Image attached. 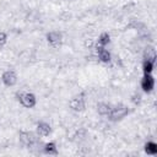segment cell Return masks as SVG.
I'll return each mask as SVG.
<instances>
[{
    "label": "cell",
    "mask_w": 157,
    "mask_h": 157,
    "mask_svg": "<svg viewBox=\"0 0 157 157\" xmlns=\"http://www.w3.org/2000/svg\"><path fill=\"white\" fill-rule=\"evenodd\" d=\"M18 101L26 108H32L36 105V97L33 93H29V92H21Z\"/></svg>",
    "instance_id": "cell-1"
},
{
    "label": "cell",
    "mask_w": 157,
    "mask_h": 157,
    "mask_svg": "<svg viewBox=\"0 0 157 157\" xmlns=\"http://www.w3.org/2000/svg\"><path fill=\"white\" fill-rule=\"evenodd\" d=\"M141 87L144 90V92L150 93L153 91L155 88V78L152 76V74H144V77L141 80Z\"/></svg>",
    "instance_id": "cell-2"
},
{
    "label": "cell",
    "mask_w": 157,
    "mask_h": 157,
    "mask_svg": "<svg viewBox=\"0 0 157 157\" xmlns=\"http://www.w3.org/2000/svg\"><path fill=\"white\" fill-rule=\"evenodd\" d=\"M126 113H128V109L125 107H114L110 109L108 115L110 117L112 120H118V119L124 118L126 115Z\"/></svg>",
    "instance_id": "cell-3"
},
{
    "label": "cell",
    "mask_w": 157,
    "mask_h": 157,
    "mask_svg": "<svg viewBox=\"0 0 157 157\" xmlns=\"http://www.w3.org/2000/svg\"><path fill=\"white\" fill-rule=\"evenodd\" d=\"M17 81V76L12 70H7L2 74V82L6 86H13Z\"/></svg>",
    "instance_id": "cell-4"
},
{
    "label": "cell",
    "mask_w": 157,
    "mask_h": 157,
    "mask_svg": "<svg viewBox=\"0 0 157 157\" xmlns=\"http://www.w3.org/2000/svg\"><path fill=\"white\" fill-rule=\"evenodd\" d=\"M20 139H21V141H22L25 145H27V146H32V145L36 142V140H37L36 135H34L33 132H28V131H22V132L20 134Z\"/></svg>",
    "instance_id": "cell-5"
},
{
    "label": "cell",
    "mask_w": 157,
    "mask_h": 157,
    "mask_svg": "<svg viewBox=\"0 0 157 157\" xmlns=\"http://www.w3.org/2000/svg\"><path fill=\"white\" fill-rule=\"evenodd\" d=\"M50 125L48 123H44V121H40L37 124V132L39 136H48L50 134Z\"/></svg>",
    "instance_id": "cell-6"
},
{
    "label": "cell",
    "mask_w": 157,
    "mask_h": 157,
    "mask_svg": "<svg viewBox=\"0 0 157 157\" xmlns=\"http://www.w3.org/2000/svg\"><path fill=\"white\" fill-rule=\"evenodd\" d=\"M70 105L74 110H83L85 108V102L82 98H74L71 102H70Z\"/></svg>",
    "instance_id": "cell-7"
},
{
    "label": "cell",
    "mask_w": 157,
    "mask_h": 157,
    "mask_svg": "<svg viewBox=\"0 0 157 157\" xmlns=\"http://www.w3.org/2000/svg\"><path fill=\"white\" fill-rule=\"evenodd\" d=\"M145 152L147 155H151V156L157 155V144L155 141H148L145 145Z\"/></svg>",
    "instance_id": "cell-8"
},
{
    "label": "cell",
    "mask_w": 157,
    "mask_h": 157,
    "mask_svg": "<svg viewBox=\"0 0 157 157\" xmlns=\"http://www.w3.org/2000/svg\"><path fill=\"white\" fill-rule=\"evenodd\" d=\"M43 150H44V152L47 153V155H56L58 153V150H56V145H55V142H47L45 145H44V147H43Z\"/></svg>",
    "instance_id": "cell-9"
},
{
    "label": "cell",
    "mask_w": 157,
    "mask_h": 157,
    "mask_svg": "<svg viewBox=\"0 0 157 157\" xmlns=\"http://www.w3.org/2000/svg\"><path fill=\"white\" fill-rule=\"evenodd\" d=\"M61 40V34L59 32H50L48 34V42L50 44H59Z\"/></svg>",
    "instance_id": "cell-10"
},
{
    "label": "cell",
    "mask_w": 157,
    "mask_h": 157,
    "mask_svg": "<svg viewBox=\"0 0 157 157\" xmlns=\"http://www.w3.org/2000/svg\"><path fill=\"white\" fill-rule=\"evenodd\" d=\"M153 67H155V61H152V60H144V64H142L144 74H152Z\"/></svg>",
    "instance_id": "cell-11"
},
{
    "label": "cell",
    "mask_w": 157,
    "mask_h": 157,
    "mask_svg": "<svg viewBox=\"0 0 157 157\" xmlns=\"http://www.w3.org/2000/svg\"><path fill=\"white\" fill-rule=\"evenodd\" d=\"M109 40H110V36L108 33H102L99 36V38H98L97 44L98 45H102V47H107V44L109 43Z\"/></svg>",
    "instance_id": "cell-12"
},
{
    "label": "cell",
    "mask_w": 157,
    "mask_h": 157,
    "mask_svg": "<svg viewBox=\"0 0 157 157\" xmlns=\"http://www.w3.org/2000/svg\"><path fill=\"white\" fill-rule=\"evenodd\" d=\"M110 109H112L110 104H107V103H99L98 104V112L101 114H109Z\"/></svg>",
    "instance_id": "cell-13"
},
{
    "label": "cell",
    "mask_w": 157,
    "mask_h": 157,
    "mask_svg": "<svg viewBox=\"0 0 157 157\" xmlns=\"http://www.w3.org/2000/svg\"><path fill=\"white\" fill-rule=\"evenodd\" d=\"M6 34L4 33V32H0V45H2V44H5L6 43Z\"/></svg>",
    "instance_id": "cell-14"
}]
</instances>
